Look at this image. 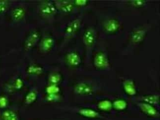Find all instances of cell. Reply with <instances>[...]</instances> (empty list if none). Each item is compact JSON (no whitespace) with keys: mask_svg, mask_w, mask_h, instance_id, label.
Here are the masks:
<instances>
[{"mask_svg":"<svg viewBox=\"0 0 160 120\" xmlns=\"http://www.w3.org/2000/svg\"><path fill=\"white\" fill-rule=\"evenodd\" d=\"M29 71H30L29 72L31 74H38L39 73H40L42 72V69L41 68H38L37 67H34V66H32L30 68Z\"/></svg>","mask_w":160,"mask_h":120,"instance_id":"d4e9b609","label":"cell"},{"mask_svg":"<svg viewBox=\"0 0 160 120\" xmlns=\"http://www.w3.org/2000/svg\"><path fill=\"white\" fill-rule=\"evenodd\" d=\"M79 114L80 115L86 117V118H96L98 116V114L96 111L89 108H82L79 110Z\"/></svg>","mask_w":160,"mask_h":120,"instance_id":"4fadbf2b","label":"cell"},{"mask_svg":"<svg viewBox=\"0 0 160 120\" xmlns=\"http://www.w3.org/2000/svg\"><path fill=\"white\" fill-rule=\"evenodd\" d=\"M59 91V88L57 85H51L48 87L47 89V92L48 95L57 94Z\"/></svg>","mask_w":160,"mask_h":120,"instance_id":"44dd1931","label":"cell"},{"mask_svg":"<svg viewBox=\"0 0 160 120\" xmlns=\"http://www.w3.org/2000/svg\"><path fill=\"white\" fill-rule=\"evenodd\" d=\"M26 15V10L23 7H18L13 9L12 12V17L13 21L18 22L24 18Z\"/></svg>","mask_w":160,"mask_h":120,"instance_id":"8fae6325","label":"cell"},{"mask_svg":"<svg viewBox=\"0 0 160 120\" xmlns=\"http://www.w3.org/2000/svg\"><path fill=\"white\" fill-rule=\"evenodd\" d=\"M124 89L126 92L130 95H134L136 94V89L134 87L133 82L132 81H127L124 84Z\"/></svg>","mask_w":160,"mask_h":120,"instance_id":"2e32d148","label":"cell"},{"mask_svg":"<svg viewBox=\"0 0 160 120\" xmlns=\"http://www.w3.org/2000/svg\"><path fill=\"white\" fill-rule=\"evenodd\" d=\"M140 108L143 112L149 115H155L157 114L156 110L150 104L142 103L140 105Z\"/></svg>","mask_w":160,"mask_h":120,"instance_id":"9a60e30c","label":"cell"},{"mask_svg":"<svg viewBox=\"0 0 160 120\" xmlns=\"http://www.w3.org/2000/svg\"><path fill=\"white\" fill-rule=\"evenodd\" d=\"M131 4L133 7L137 8L142 7L145 4V1L143 0H136V1H131Z\"/></svg>","mask_w":160,"mask_h":120,"instance_id":"cb8c5ba5","label":"cell"},{"mask_svg":"<svg viewBox=\"0 0 160 120\" xmlns=\"http://www.w3.org/2000/svg\"><path fill=\"white\" fill-rule=\"evenodd\" d=\"M2 120H18V117L14 111L7 110L2 114Z\"/></svg>","mask_w":160,"mask_h":120,"instance_id":"5bb4252c","label":"cell"},{"mask_svg":"<svg viewBox=\"0 0 160 120\" xmlns=\"http://www.w3.org/2000/svg\"><path fill=\"white\" fill-rule=\"evenodd\" d=\"M57 94H51V95H48V99L49 101H56L57 99Z\"/></svg>","mask_w":160,"mask_h":120,"instance_id":"83f0119b","label":"cell"},{"mask_svg":"<svg viewBox=\"0 0 160 120\" xmlns=\"http://www.w3.org/2000/svg\"><path fill=\"white\" fill-rule=\"evenodd\" d=\"M96 40V32L95 29L88 28L85 30L83 36V42L88 48L93 47Z\"/></svg>","mask_w":160,"mask_h":120,"instance_id":"7a4b0ae2","label":"cell"},{"mask_svg":"<svg viewBox=\"0 0 160 120\" xmlns=\"http://www.w3.org/2000/svg\"><path fill=\"white\" fill-rule=\"evenodd\" d=\"M88 1L86 0H78L74 1V4H76L78 6H84L87 4Z\"/></svg>","mask_w":160,"mask_h":120,"instance_id":"4316f807","label":"cell"},{"mask_svg":"<svg viewBox=\"0 0 160 120\" xmlns=\"http://www.w3.org/2000/svg\"><path fill=\"white\" fill-rule=\"evenodd\" d=\"M94 63L96 67L100 69L107 68L109 66L108 57L102 52L97 53L94 57Z\"/></svg>","mask_w":160,"mask_h":120,"instance_id":"277c9868","label":"cell"},{"mask_svg":"<svg viewBox=\"0 0 160 120\" xmlns=\"http://www.w3.org/2000/svg\"><path fill=\"white\" fill-rule=\"evenodd\" d=\"M38 13L44 18H50L57 12V8L53 2L49 1L42 2L38 5Z\"/></svg>","mask_w":160,"mask_h":120,"instance_id":"6da1fadb","label":"cell"},{"mask_svg":"<svg viewBox=\"0 0 160 120\" xmlns=\"http://www.w3.org/2000/svg\"><path fill=\"white\" fill-rule=\"evenodd\" d=\"M7 99L6 98L2 97L0 98V108H5L7 104Z\"/></svg>","mask_w":160,"mask_h":120,"instance_id":"484cf974","label":"cell"},{"mask_svg":"<svg viewBox=\"0 0 160 120\" xmlns=\"http://www.w3.org/2000/svg\"><path fill=\"white\" fill-rule=\"evenodd\" d=\"M81 20L80 19L77 18L73 20L68 23L65 29V35L67 37H71L78 32L80 29Z\"/></svg>","mask_w":160,"mask_h":120,"instance_id":"5b68a950","label":"cell"},{"mask_svg":"<svg viewBox=\"0 0 160 120\" xmlns=\"http://www.w3.org/2000/svg\"><path fill=\"white\" fill-rule=\"evenodd\" d=\"M55 5L56 8L64 13H70L74 9V6L72 2L68 1H57Z\"/></svg>","mask_w":160,"mask_h":120,"instance_id":"ba28073f","label":"cell"},{"mask_svg":"<svg viewBox=\"0 0 160 120\" xmlns=\"http://www.w3.org/2000/svg\"><path fill=\"white\" fill-rule=\"evenodd\" d=\"M61 80V76L57 73H52L50 75L49 81L51 85H57V84L60 82Z\"/></svg>","mask_w":160,"mask_h":120,"instance_id":"ac0fdd59","label":"cell"},{"mask_svg":"<svg viewBox=\"0 0 160 120\" xmlns=\"http://www.w3.org/2000/svg\"><path fill=\"white\" fill-rule=\"evenodd\" d=\"M54 45V40L50 37H45L41 40L40 44V49L42 52L50 51Z\"/></svg>","mask_w":160,"mask_h":120,"instance_id":"30bf717a","label":"cell"},{"mask_svg":"<svg viewBox=\"0 0 160 120\" xmlns=\"http://www.w3.org/2000/svg\"><path fill=\"white\" fill-rule=\"evenodd\" d=\"M16 88L18 89H20L23 86V83H22V80L20 79H18L16 80V84H15Z\"/></svg>","mask_w":160,"mask_h":120,"instance_id":"f1b7e54d","label":"cell"},{"mask_svg":"<svg viewBox=\"0 0 160 120\" xmlns=\"http://www.w3.org/2000/svg\"><path fill=\"white\" fill-rule=\"evenodd\" d=\"M103 27L107 32L113 33L119 29L120 24L118 20L115 19H110L104 23Z\"/></svg>","mask_w":160,"mask_h":120,"instance_id":"9c48e42d","label":"cell"},{"mask_svg":"<svg viewBox=\"0 0 160 120\" xmlns=\"http://www.w3.org/2000/svg\"><path fill=\"white\" fill-rule=\"evenodd\" d=\"M7 1H0V14H4L7 11L9 6Z\"/></svg>","mask_w":160,"mask_h":120,"instance_id":"7402d4cb","label":"cell"},{"mask_svg":"<svg viewBox=\"0 0 160 120\" xmlns=\"http://www.w3.org/2000/svg\"><path fill=\"white\" fill-rule=\"evenodd\" d=\"M126 102L123 100H118L114 102V107L116 109L123 110L126 108Z\"/></svg>","mask_w":160,"mask_h":120,"instance_id":"d6986e66","label":"cell"},{"mask_svg":"<svg viewBox=\"0 0 160 120\" xmlns=\"http://www.w3.org/2000/svg\"><path fill=\"white\" fill-rule=\"evenodd\" d=\"M74 91L77 95L88 96L92 94L93 88L87 83H79L74 87Z\"/></svg>","mask_w":160,"mask_h":120,"instance_id":"8992f818","label":"cell"},{"mask_svg":"<svg viewBox=\"0 0 160 120\" xmlns=\"http://www.w3.org/2000/svg\"><path fill=\"white\" fill-rule=\"evenodd\" d=\"M146 32L144 29L136 30L132 35V41L133 43H139L143 41L146 36Z\"/></svg>","mask_w":160,"mask_h":120,"instance_id":"7c38bea8","label":"cell"},{"mask_svg":"<svg viewBox=\"0 0 160 120\" xmlns=\"http://www.w3.org/2000/svg\"><path fill=\"white\" fill-rule=\"evenodd\" d=\"M37 98V94L34 91H32L26 95L25 102L27 104H31L36 101Z\"/></svg>","mask_w":160,"mask_h":120,"instance_id":"e0dca14e","label":"cell"},{"mask_svg":"<svg viewBox=\"0 0 160 120\" xmlns=\"http://www.w3.org/2000/svg\"><path fill=\"white\" fill-rule=\"evenodd\" d=\"M112 104L109 101H103L100 102L99 104V108L100 109L103 110H108L111 109Z\"/></svg>","mask_w":160,"mask_h":120,"instance_id":"ffe728a7","label":"cell"},{"mask_svg":"<svg viewBox=\"0 0 160 120\" xmlns=\"http://www.w3.org/2000/svg\"><path fill=\"white\" fill-rule=\"evenodd\" d=\"M40 38V33L37 30L32 31L29 34L24 43L26 51H29L34 48Z\"/></svg>","mask_w":160,"mask_h":120,"instance_id":"3957f363","label":"cell"},{"mask_svg":"<svg viewBox=\"0 0 160 120\" xmlns=\"http://www.w3.org/2000/svg\"><path fill=\"white\" fill-rule=\"evenodd\" d=\"M66 61L67 64L72 67H78L81 63L80 55L74 51L68 53L66 57Z\"/></svg>","mask_w":160,"mask_h":120,"instance_id":"52a82bcc","label":"cell"},{"mask_svg":"<svg viewBox=\"0 0 160 120\" xmlns=\"http://www.w3.org/2000/svg\"><path fill=\"white\" fill-rule=\"evenodd\" d=\"M144 100L145 102H146L149 103L155 104V103L158 102L159 101V98L157 96H148V97L144 98Z\"/></svg>","mask_w":160,"mask_h":120,"instance_id":"603a6c76","label":"cell"}]
</instances>
